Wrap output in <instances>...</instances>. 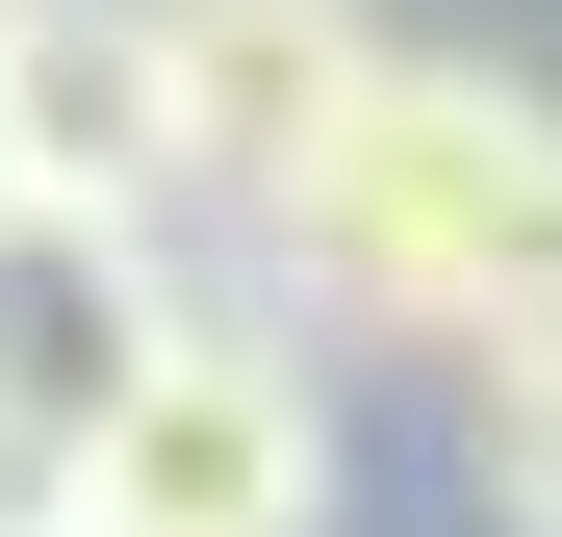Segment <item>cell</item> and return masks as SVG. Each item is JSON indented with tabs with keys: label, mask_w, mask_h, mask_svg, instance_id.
Listing matches in <instances>:
<instances>
[{
	"label": "cell",
	"mask_w": 562,
	"mask_h": 537,
	"mask_svg": "<svg viewBox=\"0 0 562 537\" xmlns=\"http://www.w3.org/2000/svg\"><path fill=\"white\" fill-rule=\"evenodd\" d=\"M154 103H179V205H281L384 103V0H154Z\"/></svg>",
	"instance_id": "cell-3"
},
{
	"label": "cell",
	"mask_w": 562,
	"mask_h": 537,
	"mask_svg": "<svg viewBox=\"0 0 562 537\" xmlns=\"http://www.w3.org/2000/svg\"><path fill=\"white\" fill-rule=\"evenodd\" d=\"M0 231H26V205H0Z\"/></svg>",
	"instance_id": "cell-8"
},
{
	"label": "cell",
	"mask_w": 562,
	"mask_h": 537,
	"mask_svg": "<svg viewBox=\"0 0 562 537\" xmlns=\"http://www.w3.org/2000/svg\"><path fill=\"white\" fill-rule=\"evenodd\" d=\"M0 205L26 231H128L179 205V103H154V0H0Z\"/></svg>",
	"instance_id": "cell-4"
},
{
	"label": "cell",
	"mask_w": 562,
	"mask_h": 537,
	"mask_svg": "<svg viewBox=\"0 0 562 537\" xmlns=\"http://www.w3.org/2000/svg\"><path fill=\"white\" fill-rule=\"evenodd\" d=\"M0 537H77V461H52L26 410H0Z\"/></svg>",
	"instance_id": "cell-7"
},
{
	"label": "cell",
	"mask_w": 562,
	"mask_h": 537,
	"mask_svg": "<svg viewBox=\"0 0 562 537\" xmlns=\"http://www.w3.org/2000/svg\"><path fill=\"white\" fill-rule=\"evenodd\" d=\"M460 486L512 537H562V358H460Z\"/></svg>",
	"instance_id": "cell-6"
},
{
	"label": "cell",
	"mask_w": 562,
	"mask_h": 537,
	"mask_svg": "<svg viewBox=\"0 0 562 537\" xmlns=\"http://www.w3.org/2000/svg\"><path fill=\"white\" fill-rule=\"evenodd\" d=\"M154 307H179V282H154L128 231H0V410H26L52 461H77V410H103L128 358H154Z\"/></svg>",
	"instance_id": "cell-5"
},
{
	"label": "cell",
	"mask_w": 562,
	"mask_h": 537,
	"mask_svg": "<svg viewBox=\"0 0 562 537\" xmlns=\"http://www.w3.org/2000/svg\"><path fill=\"white\" fill-rule=\"evenodd\" d=\"M77 537H333V358L231 282H179L154 358L77 410Z\"/></svg>",
	"instance_id": "cell-2"
},
{
	"label": "cell",
	"mask_w": 562,
	"mask_h": 537,
	"mask_svg": "<svg viewBox=\"0 0 562 537\" xmlns=\"http://www.w3.org/2000/svg\"><path fill=\"white\" fill-rule=\"evenodd\" d=\"M281 333H435V358H562V103H512L486 52H384L307 179L256 205Z\"/></svg>",
	"instance_id": "cell-1"
}]
</instances>
